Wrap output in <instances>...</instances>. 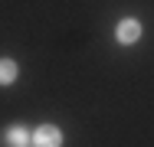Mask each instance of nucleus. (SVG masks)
Returning <instances> with one entry per match:
<instances>
[{"label":"nucleus","instance_id":"f257e3e1","mask_svg":"<svg viewBox=\"0 0 154 147\" xmlns=\"http://www.w3.org/2000/svg\"><path fill=\"white\" fill-rule=\"evenodd\" d=\"M33 144L36 147H59L62 144V134L56 124H43V128H36L33 131Z\"/></svg>","mask_w":154,"mask_h":147},{"label":"nucleus","instance_id":"f03ea898","mask_svg":"<svg viewBox=\"0 0 154 147\" xmlns=\"http://www.w3.org/2000/svg\"><path fill=\"white\" fill-rule=\"evenodd\" d=\"M115 36H118V43H134V39L141 36V23H138L134 16H128V20H122V23H118Z\"/></svg>","mask_w":154,"mask_h":147},{"label":"nucleus","instance_id":"7ed1b4c3","mask_svg":"<svg viewBox=\"0 0 154 147\" xmlns=\"http://www.w3.org/2000/svg\"><path fill=\"white\" fill-rule=\"evenodd\" d=\"M3 144H7V147H23V144H30L26 128H23V124H13V128L7 131V137H3Z\"/></svg>","mask_w":154,"mask_h":147},{"label":"nucleus","instance_id":"20e7f679","mask_svg":"<svg viewBox=\"0 0 154 147\" xmlns=\"http://www.w3.org/2000/svg\"><path fill=\"white\" fill-rule=\"evenodd\" d=\"M17 79V62L13 59H0V85H10Z\"/></svg>","mask_w":154,"mask_h":147},{"label":"nucleus","instance_id":"39448f33","mask_svg":"<svg viewBox=\"0 0 154 147\" xmlns=\"http://www.w3.org/2000/svg\"><path fill=\"white\" fill-rule=\"evenodd\" d=\"M23 147H36V144H23Z\"/></svg>","mask_w":154,"mask_h":147}]
</instances>
